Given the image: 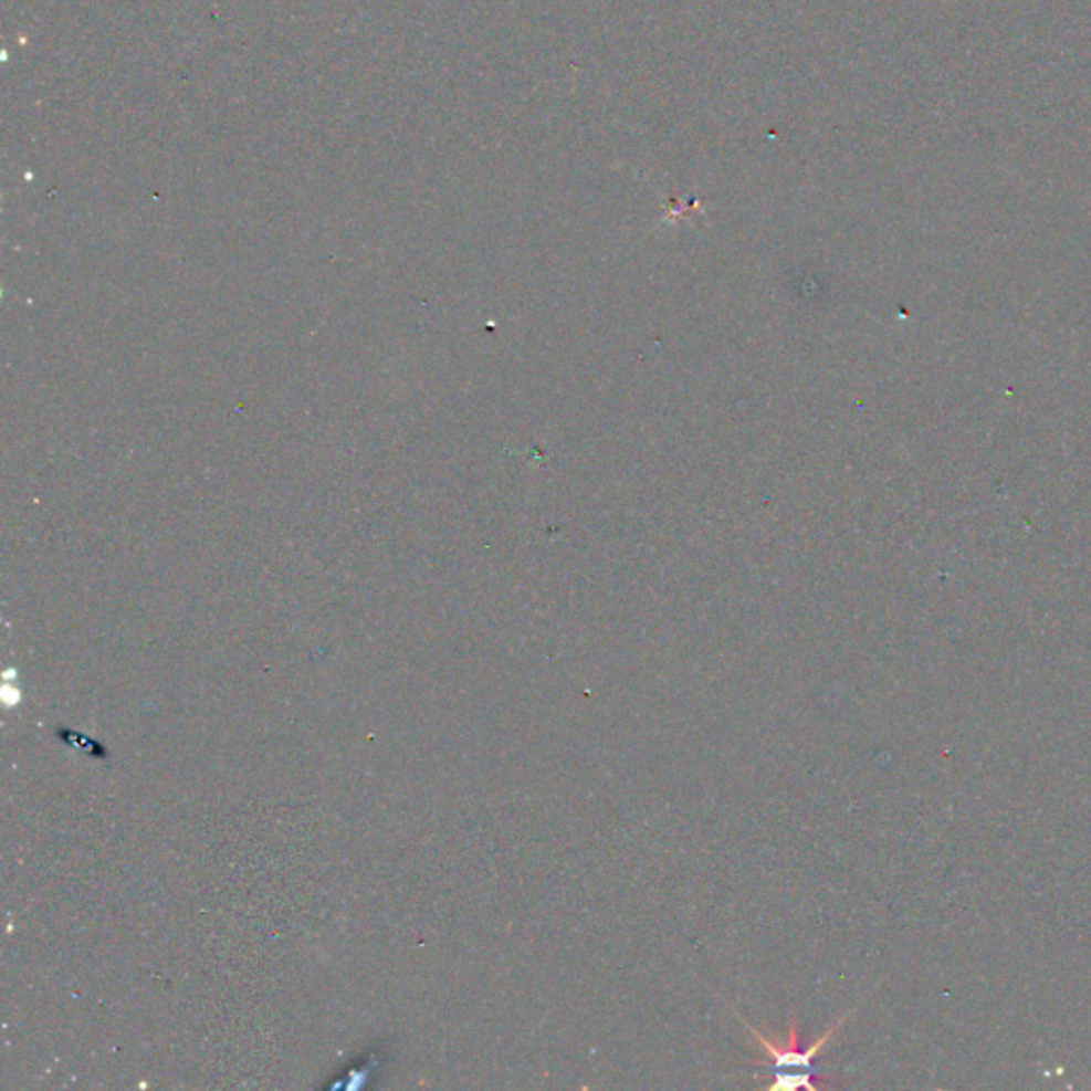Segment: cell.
<instances>
[{"mask_svg": "<svg viewBox=\"0 0 1091 1091\" xmlns=\"http://www.w3.org/2000/svg\"><path fill=\"white\" fill-rule=\"evenodd\" d=\"M849 1015L840 1017L829 1030L821 1034L817 1040H812L808 1047H799V1028H797L796 1019L791 1017L789 1026H787V1038L785 1040H778V1038H767L766 1034L759 1032L757 1028H753L748 1021H744L739 1015L737 1019L742 1021V1026L751 1032V1036L755 1038L753 1042L759 1045L766 1053V1060H757L755 1063H759L762 1068H767L769 1072H785V1070H796L797 1077L801 1079L804 1088L808 1091L821 1090L829 1085V1081L824 1079L819 1074V1068H817V1060L824 1051V1047L829 1045V1040L833 1038L836 1030L847 1021Z\"/></svg>", "mask_w": 1091, "mask_h": 1091, "instance_id": "obj_1", "label": "cell"}]
</instances>
